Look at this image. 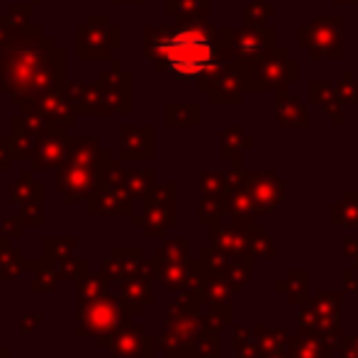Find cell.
<instances>
[{"label":"cell","instance_id":"cell-1","mask_svg":"<svg viewBox=\"0 0 358 358\" xmlns=\"http://www.w3.org/2000/svg\"><path fill=\"white\" fill-rule=\"evenodd\" d=\"M159 54L169 71L180 78H195L215 64L213 42L200 29H178L159 42Z\"/></svg>","mask_w":358,"mask_h":358}]
</instances>
